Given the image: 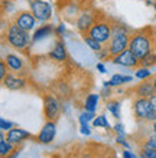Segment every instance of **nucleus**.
Returning <instances> with one entry per match:
<instances>
[{
	"label": "nucleus",
	"mask_w": 156,
	"mask_h": 158,
	"mask_svg": "<svg viewBox=\"0 0 156 158\" xmlns=\"http://www.w3.org/2000/svg\"><path fill=\"white\" fill-rule=\"evenodd\" d=\"M56 135V124L55 121H47V124L42 127L41 132L36 135V141L41 144H51Z\"/></svg>",
	"instance_id": "nucleus-11"
},
{
	"label": "nucleus",
	"mask_w": 156,
	"mask_h": 158,
	"mask_svg": "<svg viewBox=\"0 0 156 158\" xmlns=\"http://www.w3.org/2000/svg\"><path fill=\"white\" fill-rule=\"evenodd\" d=\"M130 33H131V30L126 25L113 22V33H111V38H110L109 43L105 45L107 50H109L110 59L113 58V56H116V55L122 53L123 50L129 49Z\"/></svg>",
	"instance_id": "nucleus-2"
},
{
	"label": "nucleus",
	"mask_w": 156,
	"mask_h": 158,
	"mask_svg": "<svg viewBox=\"0 0 156 158\" xmlns=\"http://www.w3.org/2000/svg\"><path fill=\"white\" fill-rule=\"evenodd\" d=\"M97 71L98 72H101V73H105L107 72V69H105V66H104V63H97Z\"/></svg>",
	"instance_id": "nucleus-36"
},
{
	"label": "nucleus",
	"mask_w": 156,
	"mask_h": 158,
	"mask_svg": "<svg viewBox=\"0 0 156 158\" xmlns=\"http://www.w3.org/2000/svg\"><path fill=\"white\" fill-rule=\"evenodd\" d=\"M13 23L17 25L20 29L26 30V32H32L36 26V19L32 15L30 10H22V12H17L15 16H13Z\"/></svg>",
	"instance_id": "nucleus-8"
},
{
	"label": "nucleus",
	"mask_w": 156,
	"mask_h": 158,
	"mask_svg": "<svg viewBox=\"0 0 156 158\" xmlns=\"http://www.w3.org/2000/svg\"><path fill=\"white\" fill-rule=\"evenodd\" d=\"M52 158H59V157H52Z\"/></svg>",
	"instance_id": "nucleus-43"
},
{
	"label": "nucleus",
	"mask_w": 156,
	"mask_h": 158,
	"mask_svg": "<svg viewBox=\"0 0 156 158\" xmlns=\"http://www.w3.org/2000/svg\"><path fill=\"white\" fill-rule=\"evenodd\" d=\"M133 112L137 121H145V122H153L156 119V112L153 111L150 99L148 98H137L133 101Z\"/></svg>",
	"instance_id": "nucleus-5"
},
{
	"label": "nucleus",
	"mask_w": 156,
	"mask_h": 158,
	"mask_svg": "<svg viewBox=\"0 0 156 158\" xmlns=\"http://www.w3.org/2000/svg\"><path fill=\"white\" fill-rule=\"evenodd\" d=\"M0 3H2V0H0Z\"/></svg>",
	"instance_id": "nucleus-44"
},
{
	"label": "nucleus",
	"mask_w": 156,
	"mask_h": 158,
	"mask_svg": "<svg viewBox=\"0 0 156 158\" xmlns=\"http://www.w3.org/2000/svg\"><path fill=\"white\" fill-rule=\"evenodd\" d=\"M107 109L113 114L114 118H120V102L118 101H109L107 102Z\"/></svg>",
	"instance_id": "nucleus-24"
},
{
	"label": "nucleus",
	"mask_w": 156,
	"mask_h": 158,
	"mask_svg": "<svg viewBox=\"0 0 156 158\" xmlns=\"http://www.w3.org/2000/svg\"><path fill=\"white\" fill-rule=\"evenodd\" d=\"M13 147L15 145H12V144L6 139V135H3V134L0 132V158L9 157V155L12 154Z\"/></svg>",
	"instance_id": "nucleus-18"
},
{
	"label": "nucleus",
	"mask_w": 156,
	"mask_h": 158,
	"mask_svg": "<svg viewBox=\"0 0 156 158\" xmlns=\"http://www.w3.org/2000/svg\"><path fill=\"white\" fill-rule=\"evenodd\" d=\"M123 158H136V155L130 150H126V151H123Z\"/></svg>",
	"instance_id": "nucleus-35"
},
{
	"label": "nucleus",
	"mask_w": 156,
	"mask_h": 158,
	"mask_svg": "<svg viewBox=\"0 0 156 158\" xmlns=\"http://www.w3.org/2000/svg\"><path fill=\"white\" fill-rule=\"evenodd\" d=\"M29 137H30V134L22 128H12V129H9L7 134H6V139L12 145H19L23 141H26Z\"/></svg>",
	"instance_id": "nucleus-16"
},
{
	"label": "nucleus",
	"mask_w": 156,
	"mask_h": 158,
	"mask_svg": "<svg viewBox=\"0 0 156 158\" xmlns=\"http://www.w3.org/2000/svg\"><path fill=\"white\" fill-rule=\"evenodd\" d=\"M131 92H133L137 98H148V99H150V98L156 94L155 88H153V83L150 79H145V81H142L140 83H137L136 86H133Z\"/></svg>",
	"instance_id": "nucleus-13"
},
{
	"label": "nucleus",
	"mask_w": 156,
	"mask_h": 158,
	"mask_svg": "<svg viewBox=\"0 0 156 158\" xmlns=\"http://www.w3.org/2000/svg\"><path fill=\"white\" fill-rule=\"evenodd\" d=\"M93 125L94 127H101V128H105V129H110V124L109 121H107V118H105V115H98L97 118H94L93 119Z\"/></svg>",
	"instance_id": "nucleus-25"
},
{
	"label": "nucleus",
	"mask_w": 156,
	"mask_h": 158,
	"mask_svg": "<svg viewBox=\"0 0 156 158\" xmlns=\"http://www.w3.org/2000/svg\"><path fill=\"white\" fill-rule=\"evenodd\" d=\"M55 33V26L51 23H42V26H39L38 29H35L33 35H32V45L36 42L42 40V39L52 36Z\"/></svg>",
	"instance_id": "nucleus-17"
},
{
	"label": "nucleus",
	"mask_w": 156,
	"mask_h": 158,
	"mask_svg": "<svg viewBox=\"0 0 156 158\" xmlns=\"http://www.w3.org/2000/svg\"><path fill=\"white\" fill-rule=\"evenodd\" d=\"M6 42L12 46L13 49L19 50V52H26L32 46V36L29 35V32L20 29L15 23H9V27L4 33Z\"/></svg>",
	"instance_id": "nucleus-3"
},
{
	"label": "nucleus",
	"mask_w": 156,
	"mask_h": 158,
	"mask_svg": "<svg viewBox=\"0 0 156 158\" xmlns=\"http://www.w3.org/2000/svg\"><path fill=\"white\" fill-rule=\"evenodd\" d=\"M155 2H156V0H155Z\"/></svg>",
	"instance_id": "nucleus-45"
},
{
	"label": "nucleus",
	"mask_w": 156,
	"mask_h": 158,
	"mask_svg": "<svg viewBox=\"0 0 156 158\" xmlns=\"http://www.w3.org/2000/svg\"><path fill=\"white\" fill-rule=\"evenodd\" d=\"M94 117H96V112H91V111H85V112H82V114L80 115V124H81V125L90 124V122L94 119Z\"/></svg>",
	"instance_id": "nucleus-27"
},
{
	"label": "nucleus",
	"mask_w": 156,
	"mask_h": 158,
	"mask_svg": "<svg viewBox=\"0 0 156 158\" xmlns=\"http://www.w3.org/2000/svg\"><path fill=\"white\" fill-rule=\"evenodd\" d=\"M131 81H133L131 76H123V75H120V73H116V75H113L111 79L109 81V85L111 88H116V86H122L124 83L131 82Z\"/></svg>",
	"instance_id": "nucleus-20"
},
{
	"label": "nucleus",
	"mask_w": 156,
	"mask_h": 158,
	"mask_svg": "<svg viewBox=\"0 0 156 158\" xmlns=\"http://www.w3.org/2000/svg\"><path fill=\"white\" fill-rule=\"evenodd\" d=\"M58 2H67V0H58Z\"/></svg>",
	"instance_id": "nucleus-42"
},
{
	"label": "nucleus",
	"mask_w": 156,
	"mask_h": 158,
	"mask_svg": "<svg viewBox=\"0 0 156 158\" xmlns=\"http://www.w3.org/2000/svg\"><path fill=\"white\" fill-rule=\"evenodd\" d=\"M135 76L140 81H145V79H150L152 78V72L149 68H145V66H139L136 68V72H135Z\"/></svg>",
	"instance_id": "nucleus-23"
},
{
	"label": "nucleus",
	"mask_w": 156,
	"mask_h": 158,
	"mask_svg": "<svg viewBox=\"0 0 156 158\" xmlns=\"http://www.w3.org/2000/svg\"><path fill=\"white\" fill-rule=\"evenodd\" d=\"M152 129H153V132L156 134V119L153 121V124H152Z\"/></svg>",
	"instance_id": "nucleus-39"
},
{
	"label": "nucleus",
	"mask_w": 156,
	"mask_h": 158,
	"mask_svg": "<svg viewBox=\"0 0 156 158\" xmlns=\"http://www.w3.org/2000/svg\"><path fill=\"white\" fill-rule=\"evenodd\" d=\"M129 50H131L139 59H143L148 53L155 50V27L148 26L143 29L131 30Z\"/></svg>",
	"instance_id": "nucleus-1"
},
{
	"label": "nucleus",
	"mask_w": 156,
	"mask_h": 158,
	"mask_svg": "<svg viewBox=\"0 0 156 158\" xmlns=\"http://www.w3.org/2000/svg\"><path fill=\"white\" fill-rule=\"evenodd\" d=\"M61 112V105L59 101L54 95L43 96V114L48 121H56Z\"/></svg>",
	"instance_id": "nucleus-10"
},
{
	"label": "nucleus",
	"mask_w": 156,
	"mask_h": 158,
	"mask_svg": "<svg viewBox=\"0 0 156 158\" xmlns=\"http://www.w3.org/2000/svg\"><path fill=\"white\" fill-rule=\"evenodd\" d=\"M98 98L100 96L97 94H88L87 98L84 101V108L85 111H91V112H96L97 109V105H98Z\"/></svg>",
	"instance_id": "nucleus-19"
},
{
	"label": "nucleus",
	"mask_w": 156,
	"mask_h": 158,
	"mask_svg": "<svg viewBox=\"0 0 156 158\" xmlns=\"http://www.w3.org/2000/svg\"><path fill=\"white\" fill-rule=\"evenodd\" d=\"M4 62L7 65L9 71L15 72V73H20V72H23V69H25L23 59H22V56H19V55H16V53H7L4 56Z\"/></svg>",
	"instance_id": "nucleus-14"
},
{
	"label": "nucleus",
	"mask_w": 156,
	"mask_h": 158,
	"mask_svg": "<svg viewBox=\"0 0 156 158\" xmlns=\"http://www.w3.org/2000/svg\"><path fill=\"white\" fill-rule=\"evenodd\" d=\"M3 85L10 91H20L28 85V79L20 76L19 73L15 72H9L6 78L3 79Z\"/></svg>",
	"instance_id": "nucleus-12"
},
{
	"label": "nucleus",
	"mask_w": 156,
	"mask_h": 158,
	"mask_svg": "<svg viewBox=\"0 0 156 158\" xmlns=\"http://www.w3.org/2000/svg\"><path fill=\"white\" fill-rule=\"evenodd\" d=\"M156 65V49L152 50L150 53H148L143 59H140V66L145 68H152Z\"/></svg>",
	"instance_id": "nucleus-22"
},
{
	"label": "nucleus",
	"mask_w": 156,
	"mask_h": 158,
	"mask_svg": "<svg viewBox=\"0 0 156 158\" xmlns=\"http://www.w3.org/2000/svg\"><path fill=\"white\" fill-rule=\"evenodd\" d=\"M142 148H150V150H156V134L153 132L152 135L146 137V139L142 144Z\"/></svg>",
	"instance_id": "nucleus-26"
},
{
	"label": "nucleus",
	"mask_w": 156,
	"mask_h": 158,
	"mask_svg": "<svg viewBox=\"0 0 156 158\" xmlns=\"http://www.w3.org/2000/svg\"><path fill=\"white\" fill-rule=\"evenodd\" d=\"M82 39H84L85 45L88 46V48H90L91 50H93V52H96V53H97V52H100V50H101L103 48H104V45H101L100 42H97L96 39H93L91 36H88L87 33L82 35Z\"/></svg>",
	"instance_id": "nucleus-21"
},
{
	"label": "nucleus",
	"mask_w": 156,
	"mask_h": 158,
	"mask_svg": "<svg viewBox=\"0 0 156 158\" xmlns=\"http://www.w3.org/2000/svg\"><path fill=\"white\" fill-rule=\"evenodd\" d=\"M113 22L114 20H111L110 17H107L100 12V16L94 22V25L91 26V29L88 30L87 35L105 46L111 38V33H113Z\"/></svg>",
	"instance_id": "nucleus-4"
},
{
	"label": "nucleus",
	"mask_w": 156,
	"mask_h": 158,
	"mask_svg": "<svg viewBox=\"0 0 156 158\" xmlns=\"http://www.w3.org/2000/svg\"><path fill=\"white\" fill-rule=\"evenodd\" d=\"M9 68L4 62V59H0V83H3V79L6 78V75L9 73Z\"/></svg>",
	"instance_id": "nucleus-28"
},
{
	"label": "nucleus",
	"mask_w": 156,
	"mask_h": 158,
	"mask_svg": "<svg viewBox=\"0 0 156 158\" xmlns=\"http://www.w3.org/2000/svg\"><path fill=\"white\" fill-rule=\"evenodd\" d=\"M142 154L146 158H156V150H150V148H142Z\"/></svg>",
	"instance_id": "nucleus-32"
},
{
	"label": "nucleus",
	"mask_w": 156,
	"mask_h": 158,
	"mask_svg": "<svg viewBox=\"0 0 156 158\" xmlns=\"http://www.w3.org/2000/svg\"><path fill=\"white\" fill-rule=\"evenodd\" d=\"M29 10L41 23H49L54 15L51 3L47 0H29Z\"/></svg>",
	"instance_id": "nucleus-6"
},
{
	"label": "nucleus",
	"mask_w": 156,
	"mask_h": 158,
	"mask_svg": "<svg viewBox=\"0 0 156 158\" xmlns=\"http://www.w3.org/2000/svg\"><path fill=\"white\" fill-rule=\"evenodd\" d=\"M155 49H156V27H155Z\"/></svg>",
	"instance_id": "nucleus-40"
},
{
	"label": "nucleus",
	"mask_w": 156,
	"mask_h": 158,
	"mask_svg": "<svg viewBox=\"0 0 156 158\" xmlns=\"http://www.w3.org/2000/svg\"><path fill=\"white\" fill-rule=\"evenodd\" d=\"M114 131H116L118 135H124V128H123L122 124H116V125H114Z\"/></svg>",
	"instance_id": "nucleus-34"
},
{
	"label": "nucleus",
	"mask_w": 156,
	"mask_h": 158,
	"mask_svg": "<svg viewBox=\"0 0 156 158\" xmlns=\"http://www.w3.org/2000/svg\"><path fill=\"white\" fill-rule=\"evenodd\" d=\"M12 128H13V124L10 121H4L3 118H0V132H3V131L7 132L9 129H12Z\"/></svg>",
	"instance_id": "nucleus-29"
},
{
	"label": "nucleus",
	"mask_w": 156,
	"mask_h": 158,
	"mask_svg": "<svg viewBox=\"0 0 156 158\" xmlns=\"http://www.w3.org/2000/svg\"><path fill=\"white\" fill-rule=\"evenodd\" d=\"M80 132L82 134V135H85V137H90V135H91V129H90L88 124H84V125H81V128H80Z\"/></svg>",
	"instance_id": "nucleus-33"
},
{
	"label": "nucleus",
	"mask_w": 156,
	"mask_h": 158,
	"mask_svg": "<svg viewBox=\"0 0 156 158\" xmlns=\"http://www.w3.org/2000/svg\"><path fill=\"white\" fill-rule=\"evenodd\" d=\"M150 105H152V108H153V111L156 112V94L150 98Z\"/></svg>",
	"instance_id": "nucleus-37"
},
{
	"label": "nucleus",
	"mask_w": 156,
	"mask_h": 158,
	"mask_svg": "<svg viewBox=\"0 0 156 158\" xmlns=\"http://www.w3.org/2000/svg\"><path fill=\"white\" fill-rule=\"evenodd\" d=\"M150 81H152V83H153V88H155V91H156V73H155V75H152V78H150Z\"/></svg>",
	"instance_id": "nucleus-38"
},
{
	"label": "nucleus",
	"mask_w": 156,
	"mask_h": 158,
	"mask_svg": "<svg viewBox=\"0 0 156 158\" xmlns=\"http://www.w3.org/2000/svg\"><path fill=\"white\" fill-rule=\"evenodd\" d=\"M98 16H100V12H98V10H94V9H84V10H81L78 17H77V20H75L77 30H78L81 35L88 33V30L91 29V26L94 25V22L97 20Z\"/></svg>",
	"instance_id": "nucleus-7"
},
{
	"label": "nucleus",
	"mask_w": 156,
	"mask_h": 158,
	"mask_svg": "<svg viewBox=\"0 0 156 158\" xmlns=\"http://www.w3.org/2000/svg\"><path fill=\"white\" fill-rule=\"evenodd\" d=\"M65 33H67V27H65V25H62V23H61V25H58L56 27H55V35H56V36L62 38Z\"/></svg>",
	"instance_id": "nucleus-31"
},
{
	"label": "nucleus",
	"mask_w": 156,
	"mask_h": 158,
	"mask_svg": "<svg viewBox=\"0 0 156 158\" xmlns=\"http://www.w3.org/2000/svg\"><path fill=\"white\" fill-rule=\"evenodd\" d=\"M49 58L56 60V62H65L68 59L67 48H65V43H64V40L61 38L55 42L54 48H52L51 52H49Z\"/></svg>",
	"instance_id": "nucleus-15"
},
{
	"label": "nucleus",
	"mask_w": 156,
	"mask_h": 158,
	"mask_svg": "<svg viewBox=\"0 0 156 158\" xmlns=\"http://www.w3.org/2000/svg\"><path fill=\"white\" fill-rule=\"evenodd\" d=\"M97 58L100 59V60H110V55H109V50H107V48H103L100 52H97Z\"/></svg>",
	"instance_id": "nucleus-30"
},
{
	"label": "nucleus",
	"mask_w": 156,
	"mask_h": 158,
	"mask_svg": "<svg viewBox=\"0 0 156 158\" xmlns=\"http://www.w3.org/2000/svg\"><path fill=\"white\" fill-rule=\"evenodd\" d=\"M153 9H155V12H156V2H153Z\"/></svg>",
	"instance_id": "nucleus-41"
},
{
	"label": "nucleus",
	"mask_w": 156,
	"mask_h": 158,
	"mask_svg": "<svg viewBox=\"0 0 156 158\" xmlns=\"http://www.w3.org/2000/svg\"><path fill=\"white\" fill-rule=\"evenodd\" d=\"M114 65H118V66H124V68H139L140 66V59L136 56L131 50L126 49L123 50L122 53L116 55L110 59Z\"/></svg>",
	"instance_id": "nucleus-9"
}]
</instances>
